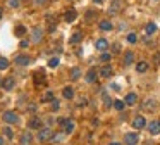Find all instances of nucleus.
Returning a JSON list of instances; mask_svg holds the SVG:
<instances>
[{"instance_id":"4be33fe9","label":"nucleus","mask_w":160,"mask_h":145,"mask_svg":"<svg viewBox=\"0 0 160 145\" xmlns=\"http://www.w3.org/2000/svg\"><path fill=\"white\" fill-rule=\"evenodd\" d=\"M133 62H134V55H133V52H127V54L124 55V64H126V66H131Z\"/></svg>"},{"instance_id":"9d476101","label":"nucleus","mask_w":160,"mask_h":145,"mask_svg":"<svg viewBox=\"0 0 160 145\" xmlns=\"http://www.w3.org/2000/svg\"><path fill=\"white\" fill-rule=\"evenodd\" d=\"M2 88L7 90V92L12 90V88H14V78H12V76H7V78L2 79Z\"/></svg>"},{"instance_id":"f704fd0d","label":"nucleus","mask_w":160,"mask_h":145,"mask_svg":"<svg viewBox=\"0 0 160 145\" xmlns=\"http://www.w3.org/2000/svg\"><path fill=\"white\" fill-rule=\"evenodd\" d=\"M2 131H4V135L7 136V138H12V130H10V128H4Z\"/></svg>"},{"instance_id":"1a4fd4ad","label":"nucleus","mask_w":160,"mask_h":145,"mask_svg":"<svg viewBox=\"0 0 160 145\" xmlns=\"http://www.w3.org/2000/svg\"><path fill=\"white\" fill-rule=\"evenodd\" d=\"M14 62H16L18 66H28V64H31V59L28 57V55H16V57H14Z\"/></svg>"},{"instance_id":"a19ab883","label":"nucleus","mask_w":160,"mask_h":145,"mask_svg":"<svg viewBox=\"0 0 160 145\" xmlns=\"http://www.w3.org/2000/svg\"><path fill=\"white\" fill-rule=\"evenodd\" d=\"M119 50H121V48H119V45H114V54H119Z\"/></svg>"},{"instance_id":"bb28decb","label":"nucleus","mask_w":160,"mask_h":145,"mask_svg":"<svg viewBox=\"0 0 160 145\" xmlns=\"http://www.w3.org/2000/svg\"><path fill=\"white\" fill-rule=\"evenodd\" d=\"M146 69H148L146 62H138V64H136V71H138V73H145Z\"/></svg>"},{"instance_id":"a18cd8bd","label":"nucleus","mask_w":160,"mask_h":145,"mask_svg":"<svg viewBox=\"0 0 160 145\" xmlns=\"http://www.w3.org/2000/svg\"><path fill=\"white\" fill-rule=\"evenodd\" d=\"M0 145H4V138H0Z\"/></svg>"},{"instance_id":"f8f14e48","label":"nucleus","mask_w":160,"mask_h":145,"mask_svg":"<svg viewBox=\"0 0 160 145\" xmlns=\"http://www.w3.org/2000/svg\"><path fill=\"white\" fill-rule=\"evenodd\" d=\"M76 18H78V12H76L74 9H69L67 12L64 14V19H65L67 22H72V21H76Z\"/></svg>"},{"instance_id":"0eeeda50","label":"nucleus","mask_w":160,"mask_h":145,"mask_svg":"<svg viewBox=\"0 0 160 145\" xmlns=\"http://www.w3.org/2000/svg\"><path fill=\"white\" fill-rule=\"evenodd\" d=\"M145 126H146V121H145L143 116H136V118L133 119V128H136V130H143Z\"/></svg>"},{"instance_id":"c9c22d12","label":"nucleus","mask_w":160,"mask_h":145,"mask_svg":"<svg viewBox=\"0 0 160 145\" xmlns=\"http://www.w3.org/2000/svg\"><path fill=\"white\" fill-rule=\"evenodd\" d=\"M110 57H112L110 54H102V57H100V61H102V62H108V61H110Z\"/></svg>"},{"instance_id":"9b49d317","label":"nucleus","mask_w":160,"mask_h":145,"mask_svg":"<svg viewBox=\"0 0 160 145\" xmlns=\"http://www.w3.org/2000/svg\"><path fill=\"white\" fill-rule=\"evenodd\" d=\"M148 131H150L151 135H158L160 133V121H151V123L148 124Z\"/></svg>"},{"instance_id":"6e6552de","label":"nucleus","mask_w":160,"mask_h":145,"mask_svg":"<svg viewBox=\"0 0 160 145\" xmlns=\"http://www.w3.org/2000/svg\"><path fill=\"white\" fill-rule=\"evenodd\" d=\"M41 38H43V30L36 26L35 30H33V36H31V42H35V43H40V42H41Z\"/></svg>"},{"instance_id":"20e7f679","label":"nucleus","mask_w":160,"mask_h":145,"mask_svg":"<svg viewBox=\"0 0 160 145\" xmlns=\"http://www.w3.org/2000/svg\"><path fill=\"white\" fill-rule=\"evenodd\" d=\"M4 121L7 124H16L19 121V116L14 111H7V112H4Z\"/></svg>"},{"instance_id":"f03ea898","label":"nucleus","mask_w":160,"mask_h":145,"mask_svg":"<svg viewBox=\"0 0 160 145\" xmlns=\"http://www.w3.org/2000/svg\"><path fill=\"white\" fill-rule=\"evenodd\" d=\"M53 138V131L50 128H41L38 131V140L40 142H47V140H52Z\"/></svg>"},{"instance_id":"de8ad7c7","label":"nucleus","mask_w":160,"mask_h":145,"mask_svg":"<svg viewBox=\"0 0 160 145\" xmlns=\"http://www.w3.org/2000/svg\"><path fill=\"white\" fill-rule=\"evenodd\" d=\"M100 2H102V0H95V4H100Z\"/></svg>"},{"instance_id":"4c0bfd02","label":"nucleus","mask_w":160,"mask_h":145,"mask_svg":"<svg viewBox=\"0 0 160 145\" xmlns=\"http://www.w3.org/2000/svg\"><path fill=\"white\" fill-rule=\"evenodd\" d=\"M59 107H60V106H59V100H55V99H53V100H52V109L57 111Z\"/></svg>"},{"instance_id":"5701e85b","label":"nucleus","mask_w":160,"mask_h":145,"mask_svg":"<svg viewBox=\"0 0 160 145\" xmlns=\"http://www.w3.org/2000/svg\"><path fill=\"white\" fill-rule=\"evenodd\" d=\"M62 95H64L65 99H72V97H74V90L71 87H65L64 90H62Z\"/></svg>"},{"instance_id":"412c9836","label":"nucleus","mask_w":160,"mask_h":145,"mask_svg":"<svg viewBox=\"0 0 160 145\" xmlns=\"http://www.w3.org/2000/svg\"><path fill=\"white\" fill-rule=\"evenodd\" d=\"M143 109H145V111H153V109H155V100L148 99V100L143 104Z\"/></svg>"},{"instance_id":"4468645a","label":"nucleus","mask_w":160,"mask_h":145,"mask_svg":"<svg viewBox=\"0 0 160 145\" xmlns=\"http://www.w3.org/2000/svg\"><path fill=\"white\" fill-rule=\"evenodd\" d=\"M33 142V136H31V131H24L21 135V145H31Z\"/></svg>"},{"instance_id":"a211bd4d","label":"nucleus","mask_w":160,"mask_h":145,"mask_svg":"<svg viewBox=\"0 0 160 145\" xmlns=\"http://www.w3.org/2000/svg\"><path fill=\"white\" fill-rule=\"evenodd\" d=\"M95 79H96V69H95V67H91V69L86 73V81H88V83H93Z\"/></svg>"},{"instance_id":"ddd939ff","label":"nucleus","mask_w":160,"mask_h":145,"mask_svg":"<svg viewBox=\"0 0 160 145\" xmlns=\"http://www.w3.org/2000/svg\"><path fill=\"white\" fill-rule=\"evenodd\" d=\"M95 47L98 48L100 52H105V50H107V48H108V42H107V40H105V38H100V40H96Z\"/></svg>"},{"instance_id":"2eb2a0df","label":"nucleus","mask_w":160,"mask_h":145,"mask_svg":"<svg viewBox=\"0 0 160 145\" xmlns=\"http://www.w3.org/2000/svg\"><path fill=\"white\" fill-rule=\"evenodd\" d=\"M121 2H119V0H115V2H112V4H110V9H108V14H110V16H114V14H117L119 12V10H121Z\"/></svg>"},{"instance_id":"ea45409f","label":"nucleus","mask_w":160,"mask_h":145,"mask_svg":"<svg viewBox=\"0 0 160 145\" xmlns=\"http://www.w3.org/2000/svg\"><path fill=\"white\" fill-rule=\"evenodd\" d=\"M79 107H83V106H86V99H81V100H79V104H78Z\"/></svg>"},{"instance_id":"dca6fc26","label":"nucleus","mask_w":160,"mask_h":145,"mask_svg":"<svg viewBox=\"0 0 160 145\" xmlns=\"http://www.w3.org/2000/svg\"><path fill=\"white\" fill-rule=\"evenodd\" d=\"M124 102L127 104V106H134V104L138 102V95H136V93H127Z\"/></svg>"},{"instance_id":"49530a36","label":"nucleus","mask_w":160,"mask_h":145,"mask_svg":"<svg viewBox=\"0 0 160 145\" xmlns=\"http://www.w3.org/2000/svg\"><path fill=\"white\" fill-rule=\"evenodd\" d=\"M110 145H121V143H117V142H114V143H110Z\"/></svg>"},{"instance_id":"7c9ffc66","label":"nucleus","mask_w":160,"mask_h":145,"mask_svg":"<svg viewBox=\"0 0 160 145\" xmlns=\"http://www.w3.org/2000/svg\"><path fill=\"white\" fill-rule=\"evenodd\" d=\"M14 33H16V36H22L24 33H26V28H24V26H18Z\"/></svg>"},{"instance_id":"423d86ee","label":"nucleus","mask_w":160,"mask_h":145,"mask_svg":"<svg viewBox=\"0 0 160 145\" xmlns=\"http://www.w3.org/2000/svg\"><path fill=\"white\" fill-rule=\"evenodd\" d=\"M138 133H126L124 136V143L126 145H138Z\"/></svg>"},{"instance_id":"b1692460","label":"nucleus","mask_w":160,"mask_h":145,"mask_svg":"<svg viewBox=\"0 0 160 145\" xmlns=\"http://www.w3.org/2000/svg\"><path fill=\"white\" fill-rule=\"evenodd\" d=\"M52 100H53V92H50V90L45 92L43 97H41V102H52Z\"/></svg>"},{"instance_id":"58836bf2","label":"nucleus","mask_w":160,"mask_h":145,"mask_svg":"<svg viewBox=\"0 0 160 145\" xmlns=\"http://www.w3.org/2000/svg\"><path fill=\"white\" fill-rule=\"evenodd\" d=\"M19 47H21V48H26L28 47V42H26V40H22L21 43H19Z\"/></svg>"},{"instance_id":"473e14b6","label":"nucleus","mask_w":160,"mask_h":145,"mask_svg":"<svg viewBox=\"0 0 160 145\" xmlns=\"http://www.w3.org/2000/svg\"><path fill=\"white\" fill-rule=\"evenodd\" d=\"M57 66H59V59L57 57H52L48 61V67H57Z\"/></svg>"},{"instance_id":"a878e982","label":"nucleus","mask_w":160,"mask_h":145,"mask_svg":"<svg viewBox=\"0 0 160 145\" xmlns=\"http://www.w3.org/2000/svg\"><path fill=\"white\" fill-rule=\"evenodd\" d=\"M102 97H103V102H105V106H107V107L114 106L112 99H110V97H108V93H107V92H102Z\"/></svg>"},{"instance_id":"39448f33","label":"nucleus","mask_w":160,"mask_h":145,"mask_svg":"<svg viewBox=\"0 0 160 145\" xmlns=\"http://www.w3.org/2000/svg\"><path fill=\"white\" fill-rule=\"evenodd\" d=\"M28 128H29V130H41V128H43L41 118H31L29 123H28Z\"/></svg>"},{"instance_id":"c85d7f7f","label":"nucleus","mask_w":160,"mask_h":145,"mask_svg":"<svg viewBox=\"0 0 160 145\" xmlns=\"http://www.w3.org/2000/svg\"><path fill=\"white\" fill-rule=\"evenodd\" d=\"M79 76H81V71H79V67H74V69L71 71V78H72V79H78Z\"/></svg>"},{"instance_id":"7ed1b4c3","label":"nucleus","mask_w":160,"mask_h":145,"mask_svg":"<svg viewBox=\"0 0 160 145\" xmlns=\"http://www.w3.org/2000/svg\"><path fill=\"white\" fill-rule=\"evenodd\" d=\"M33 83H35V87H41V85L47 83V76H45L43 71H36L33 75Z\"/></svg>"},{"instance_id":"e433bc0d","label":"nucleus","mask_w":160,"mask_h":145,"mask_svg":"<svg viewBox=\"0 0 160 145\" xmlns=\"http://www.w3.org/2000/svg\"><path fill=\"white\" fill-rule=\"evenodd\" d=\"M95 16H96V14L93 12V10H91V12H88V14H86V21L91 22V19H95Z\"/></svg>"},{"instance_id":"2f4dec72","label":"nucleus","mask_w":160,"mask_h":145,"mask_svg":"<svg viewBox=\"0 0 160 145\" xmlns=\"http://www.w3.org/2000/svg\"><path fill=\"white\" fill-rule=\"evenodd\" d=\"M127 42H129V43H136V42H138L136 33H129V35H127Z\"/></svg>"},{"instance_id":"37998d69","label":"nucleus","mask_w":160,"mask_h":145,"mask_svg":"<svg viewBox=\"0 0 160 145\" xmlns=\"http://www.w3.org/2000/svg\"><path fill=\"white\" fill-rule=\"evenodd\" d=\"M43 2H47V0H35V4L40 5V4H43Z\"/></svg>"},{"instance_id":"393cba45","label":"nucleus","mask_w":160,"mask_h":145,"mask_svg":"<svg viewBox=\"0 0 160 145\" xmlns=\"http://www.w3.org/2000/svg\"><path fill=\"white\" fill-rule=\"evenodd\" d=\"M157 31V24L155 22H148L146 24V35H153Z\"/></svg>"},{"instance_id":"aec40b11","label":"nucleus","mask_w":160,"mask_h":145,"mask_svg":"<svg viewBox=\"0 0 160 145\" xmlns=\"http://www.w3.org/2000/svg\"><path fill=\"white\" fill-rule=\"evenodd\" d=\"M81 40H83V35H81V33L78 31V33H74V35L69 38V43H72V45H74V43H79Z\"/></svg>"},{"instance_id":"f257e3e1","label":"nucleus","mask_w":160,"mask_h":145,"mask_svg":"<svg viewBox=\"0 0 160 145\" xmlns=\"http://www.w3.org/2000/svg\"><path fill=\"white\" fill-rule=\"evenodd\" d=\"M59 124H62V126H64V133H67V135L74 131V121H72V119L60 118V119H59Z\"/></svg>"},{"instance_id":"cd10ccee","label":"nucleus","mask_w":160,"mask_h":145,"mask_svg":"<svg viewBox=\"0 0 160 145\" xmlns=\"http://www.w3.org/2000/svg\"><path fill=\"white\" fill-rule=\"evenodd\" d=\"M9 67V61L5 57H0V71H4V69H7Z\"/></svg>"},{"instance_id":"79ce46f5","label":"nucleus","mask_w":160,"mask_h":145,"mask_svg":"<svg viewBox=\"0 0 160 145\" xmlns=\"http://www.w3.org/2000/svg\"><path fill=\"white\" fill-rule=\"evenodd\" d=\"M29 111H31V112H35V111H36V106H35V104H31V106H29Z\"/></svg>"},{"instance_id":"6ab92c4d","label":"nucleus","mask_w":160,"mask_h":145,"mask_svg":"<svg viewBox=\"0 0 160 145\" xmlns=\"http://www.w3.org/2000/svg\"><path fill=\"white\" fill-rule=\"evenodd\" d=\"M112 22H110V21H100V30H102V31H110V30H112Z\"/></svg>"},{"instance_id":"72a5a7b5","label":"nucleus","mask_w":160,"mask_h":145,"mask_svg":"<svg viewBox=\"0 0 160 145\" xmlns=\"http://www.w3.org/2000/svg\"><path fill=\"white\" fill-rule=\"evenodd\" d=\"M7 5H9V7H19V0H7Z\"/></svg>"},{"instance_id":"c03bdc74","label":"nucleus","mask_w":160,"mask_h":145,"mask_svg":"<svg viewBox=\"0 0 160 145\" xmlns=\"http://www.w3.org/2000/svg\"><path fill=\"white\" fill-rule=\"evenodd\" d=\"M2 16H4V10H2V7H0V19H2Z\"/></svg>"},{"instance_id":"c756f323","label":"nucleus","mask_w":160,"mask_h":145,"mask_svg":"<svg viewBox=\"0 0 160 145\" xmlns=\"http://www.w3.org/2000/svg\"><path fill=\"white\" fill-rule=\"evenodd\" d=\"M124 106H126V102H122V100H114V107H115L117 111H122V109H124Z\"/></svg>"},{"instance_id":"f3484780","label":"nucleus","mask_w":160,"mask_h":145,"mask_svg":"<svg viewBox=\"0 0 160 145\" xmlns=\"http://www.w3.org/2000/svg\"><path fill=\"white\" fill-rule=\"evenodd\" d=\"M98 75L102 76V78H108V76H112V67H110V66H103L102 69L98 71Z\"/></svg>"}]
</instances>
